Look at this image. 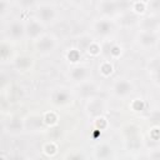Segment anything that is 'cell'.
Listing matches in <instances>:
<instances>
[{"mask_svg":"<svg viewBox=\"0 0 160 160\" xmlns=\"http://www.w3.org/2000/svg\"><path fill=\"white\" fill-rule=\"evenodd\" d=\"M99 72H100V75H101L102 78H109V76H111L112 72H114V65H112L110 61L104 60V61H101L100 65H99Z\"/></svg>","mask_w":160,"mask_h":160,"instance_id":"obj_15","label":"cell"},{"mask_svg":"<svg viewBox=\"0 0 160 160\" xmlns=\"http://www.w3.org/2000/svg\"><path fill=\"white\" fill-rule=\"evenodd\" d=\"M112 155V149L109 144H100L95 148V156L99 160H108Z\"/></svg>","mask_w":160,"mask_h":160,"instance_id":"obj_12","label":"cell"},{"mask_svg":"<svg viewBox=\"0 0 160 160\" xmlns=\"http://www.w3.org/2000/svg\"><path fill=\"white\" fill-rule=\"evenodd\" d=\"M121 160H132L131 158H124V159H121Z\"/></svg>","mask_w":160,"mask_h":160,"instance_id":"obj_34","label":"cell"},{"mask_svg":"<svg viewBox=\"0 0 160 160\" xmlns=\"http://www.w3.org/2000/svg\"><path fill=\"white\" fill-rule=\"evenodd\" d=\"M130 108H131L132 111H136V112L142 111V110H145V101L141 100V99H135V100L131 101Z\"/></svg>","mask_w":160,"mask_h":160,"instance_id":"obj_23","label":"cell"},{"mask_svg":"<svg viewBox=\"0 0 160 160\" xmlns=\"http://www.w3.org/2000/svg\"><path fill=\"white\" fill-rule=\"evenodd\" d=\"M0 160H6V159H5V158H4L2 155H0Z\"/></svg>","mask_w":160,"mask_h":160,"instance_id":"obj_35","label":"cell"},{"mask_svg":"<svg viewBox=\"0 0 160 160\" xmlns=\"http://www.w3.org/2000/svg\"><path fill=\"white\" fill-rule=\"evenodd\" d=\"M104 102L102 100L100 99H92L88 102V106H86V110H88V114L91 116V118H98V116H101L102 115V111H104Z\"/></svg>","mask_w":160,"mask_h":160,"instance_id":"obj_11","label":"cell"},{"mask_svg":"<svg viewBox=\"0 0 160 160\" xmlns=\"http://www.w3.org/2000/svg\"><path fill=\"white\" fill-rule=\"evenodd\" d=\"M150 138L154 141L159 140V126H154L152 129H150Z\"/></svg>","mask_w":160,"mask_h":160,"instance_id":"obj_28","label":"cell"},{"mask_svg":"<svg viewBox=\"0 0 160 160\" xmlns=\"http://www.w3.org/2000/svg\"><path fill=\"white\" fill-rule=\"evenodd\" d=\"M109 126V121L105 116H98L94 119V128L98 130V131H101V130H105L106 128Z\"/></svg>","mask_w":160,"mask_h":160,"instance_id":"obj_19","label":"cell"},{"mask_svg":"<svg viewBox=\"0 0 160 160\" xmlns=\"http://www.w3.org/2000/svg\"><path fill=\"white\" fill-rule=\"evenodd\" d=\"M112 92L119 98H125L132 92V84L126 79H119L112 85Z\"/></svg>","mask_w":160,"mask_h":160,"instance_id":"obj_7","label":"cell"},{"mask_svg":"<svg viewBox=\"0 0 160 160\" xmlns=\"http://www.w3.org/2000/svg\"><path fill=\"white\" fill-rule=\"evenodd\" d=\"M138 42L140 46L145 49L152 48L158 42V35L154 31H141L138 36Z\"/></svg>","mask_w":160,"mask_h":160,"instance_id":"obj_8","label":"cell"},{"mask_svg":"<svg viewBox=\"0 0 160 160\" xmlns=\"http://www.w3.org/2000/svg\"><path fill=\"white\" fill-rule=\"evenodd\" d=\"M66 56H68V60H69L70 62L76 64V62L80 61V59H81V52H80L78 49H70V50L68 51Z\"/></svg>","mask_w":160,"mask_h":160,"instance_id":"obj_22","label":"cell"},{"mask_svg":"<svg viewBox=\"0 0 160 160\" xmlns=\"http://www.w3.org/2000/svg\"><path fill=\"white\" fill-rule=\"evenodd\" d=\"M56 19V10L50 4H41L36 10V20L40 24H50Z\"/></svg>","mask_w":160,"mask_h":160,"instance_id":"obj_2","label":"cell"},{"mask_svg":"<svg viewBox=\"0 0 160 160\" xmlns=\"http://www.w3.org/2000/svg\"><path fill=\"white\" fill-rule=\"evenodd\" d=\"M109 54H110V56H111L112 59H119V58L121 56V54H122V48H121L119 44H114V45L110 46Z\"/></svg>","mask_w":160,"mask_h":160,"instance_id":"obj_24","label":"cell"},{"mask_svg":"<svg viewBox=\"0 0 160 160\" xmlns=\"http://www.w3.org/2000/svg\"><path fill=\"white\" fill-rule=\"evenodd\" d=\"M41 119H42V122L48 126H54L59 122V118L55 111H46Z\"/></svg>","mask_w":160,"mask_h":160,"instance_id":"obj_16","label":"cell"},{"mask_svg":"<svg viewBox=\"0 0 160 160\" xmlns=\"http://www.w3.org/2000/svg\"><path fill=\"white\" fill-rule=\"evenodd\" d=\"M94 90H95V88H94L91 84H89V82L81 84V90H80V92H81L82 96H90V94H92Z\"/></svg>","mask_w":160,"mask_h":160,"instance_id":"obj_25","label":"cell"},{"mask_svg":"<svg viewBox=\"0 0 160 160\" xmlns=\"http://www.w3.org/2000/svg\"><path fill=\"white\" fill-rule=\"evenodd\" d=\"M8 80H9L8 75L4 74V72H0V89H2L8 84Z\"/></svg>","mask_w":160,"mask_h":160,"instance_id":"obj_29","label":"cell"},{"mask_svg":"<svg viewBox=\"0 0 160 160\" xmlns=\"http://www.w3.org/2000/svg\"><path fill=\"white\" fill-rule=\"evenodd\" d=\"M149 160H160V152H159V150H154L152 154H150Z\"/></svg>","mask_w":160,"mask_h":160,"instance_id":"obj_30","label":"cell"},{"mask_svg":"<svg viewBox=\"0 0 160 160\" xmlns=\"http://www.w3.org/2000/svg\"><path fill=\"white\" fill-rule=\"evenodd\" d=\"M42 152L45 154L46 158H52L54 155L58 154V145L54 141H48L42 146Z\"/></svg>","mask_w":160,"mask_h":160,"instance_id":"obj_18","label":"cell"},{"mask_svg":"<svg viewBox=\"0 0 160 160\" xmlns=\"http://www.w3.org/2000/svg\"><path fill=\"white\" fill-rule=\"evenodd\" d=\"M8 35L12 40H20L25 35V25H24V22L18 21V20L10 22V25L8 26Z\"/></svg>","mask_w":160,"mask_h":160,"instance_id":"obj_10","label":"cell"},{"mask_svg":"<svg viewBox=\"0 0 160 160\" xmlns=\"http://www.w3.org/2000/svg\"><path fill=\"white\" fill-rule=\"evenodd\" d=\"M51 101L56 106H64L68 105L71 101V94L66 89H58L51 95Z\"/></svg>","mask_w":160,"mask_h":160,"instance_id":"obj_9","label":"cell"},{"mask_svg":"<svg viewBox=\"0 0 160 160\" xmlns=\"http://www.w3.org/2000/svg\"><path fill=\"white\" fill-rule=\"evenodd\" d=\"M11 56V48L6 42H0V60L5 61Z\"/></svg>","mask_w":160,"mask_h":160,"instance_id":"obj_21","label":"cell"},{"mask_svg":"<svg viewBox=\"0 0 160 160\" xmlns=\"http://www.w3.org/2000/svg\"><path fill=\"white\" fill-rule=\"evenodd\" d=\"M25 25V35L32 40H36L42 35V24H40L36 19H28Z\"/></svg>","mask_w":160,"mask_h":160,"instance_id":"obj_6","label":"cell"},{"mask_svg":"<svg viewBox=\"0 0 160 160\" xmlns=\"http://www.w3.org/2000/svg\"><path fill=\"white\" fill-rule=\"evenodd\" d=\"M8 128H9L10 131H14V132L21 131V130L24 129V122H22L21 119H19V118H12V119L10 120Z\"/></svg>","mask_w":160,"mask_h":160,"instance_id":"obj_20","label":"cell"},{"mask_svg":"<svg viewBox=\"0 0 160 160\" xmlns=\"http://www.w3.org/2000/svg\"><path fill=\"white\" fill-rule=\"evenodd\" d=\"M138 160H149V158H146V156H141V158H139Z\"/></svg>","mask_w":160,"mask_h":160,"instance_id":"obj_33","label":"cell"},{"mask_svg":"<svg viewBox=\"0 0 160 160\" xmlns=\"http://www.w3.org/2000/svg\"><path fill=\"white\" fill-rule=\"evenodd\" d=\"M94 30L98 35L105 38L114 32L115 26H114L112 21H110V19H99L94 22Z\"/></svg>","mask_w":160,"mask_h":160,"instance_id":"obj_5","label":"cell"},{"mask_svg":"<svg viewBox=\"0 0 160 160\" xmlns=\"http://www.w3.org/2000/svg\"><path fill=\"white\" fill-rule=\"evenodd\" d=\"M128 2H120V1H112V0H102L98 4V9L101 14H104L105 16H112L115 15L122 5H126Z\"/></svg>","mask_w":160,"mask_h":160,"instance_id":"obj_4","label":"cell"},{"mask_svg":"<svg viewBox=\"0 0 160 160\" xmlns=\"http://www.w3.org/2000/svg\"><path fill=\"white\" fill-rule=\"evenodd\" d=\"M85 51L88 52V55H90V56H92V58H96V56H99V55L101 54V45H100L98 41L92 40V41L88 45V48L85 49Z\"/></svg>","mask_w":160,"mask_h":160,"instance_id":"obj_17","label":"cell"},{"mask_svg":"<svg viewBox=\"0 0 160 160\" xmlns=\"http://www.w3.org/2000/svg\"><path fill=\"white\" fill-rule=\"evenodd\" d=\"M35 48L40 54H50L56 48V39L50 34H42L35 40Z\"/></svg>","mask_w":160,"mask_h":160,"instance_id":"obj_1","label":"cell"},{"mask_svg":"<svg viewBox=\"0 0 160 160\" xmlns=\"http://www.w3.org/2000/svg\"><path fill=\"white\" fill-rule=\"evenodd\" d=\"M15 66L21 71H26L32 66V59L29 56H20L15 60Z\"/></svg>","mask_w":160,"mask_h":160,"instance_id":"obj_14","label":"cell"},{"mask_svg":"<svg viewBox=\"0 0 160 160\" xmlns=\"http://www.w3.org/2000/svg\"><path fill=\"white\" fill-rule=\"evenodd\" d=\"M10 160H25V158L22 155H20V154H16V155H12L10 158Z\"/></svg>","mask_w":160,"mask_h":160,"instance_id":"obj_31","label":"cell"},{"mask_svg":"<svg viewBox=\"0 0 160 160\" xmlns=\"http://www.w3.org/2000/svg\"><path fill=\"white\" fill-rule=\"evenodd\" d=\"M10 6H11L10 1H4V0H0V16L5 15V14L9 11Z\"/></svg>","mask_w":160,"mask_h":160,"instance_id":"obj_27","label":"cell"},{"mask_svg":"<svg viewBox=\"0 0 160 160\" xmlns=\"http://www.w3.org/2000/svg\"><path fill=\"white\" fill-rule=\"evenodd\" d=\"M35 160H49V158H46V156H40V158H36Z\"/></svg>","mask_w":160,"mask_h":160,"instance_id":"obj_32","label":"cell"},{"mask_svg":"<svg viewBox=\"0 0 160 160\" xmlns=\"http://www.w3.org/2000/svg\"><path fill=\"white\" fill-rule=\"evenodd\" d=\"M149 6V1H131L129 2V9H131V11L136 15H142L146 12Z\"/></svg>","mask_w":160,"mask_h":160,"instance_id":"obj_13","label":"cell"},{"mask_svg":"<svg viewBox=\"0 0 160 160\" xmlns=\"http://www.w3.org/2000/svg\"><path fill=\"white\" fill-rule=\"evenodd\" d=\"M65 160H86L85 155L82 152H79V151H72V152H69L65 158Z\"/></svg>","mask_w":160,"mask_h":160,"instance_id":"obj_26","label":"cell"},{"mask_svg":"<svg viewBox=\"0 0 160 160\" xmlns=\"http://www.w3.org/2000/svg\"><path fill=\"white\" fill-rule=\"evenodd\" d=\"M90 70L86 66H81V65H76L74 68L70 69L69 71V78L71 79V81L76 82V84H84L90 79Z\"/></svg>","mask_w":160,"mask_h":160,"instance_id":"obj_3","label":"cell"}]
</instances>
